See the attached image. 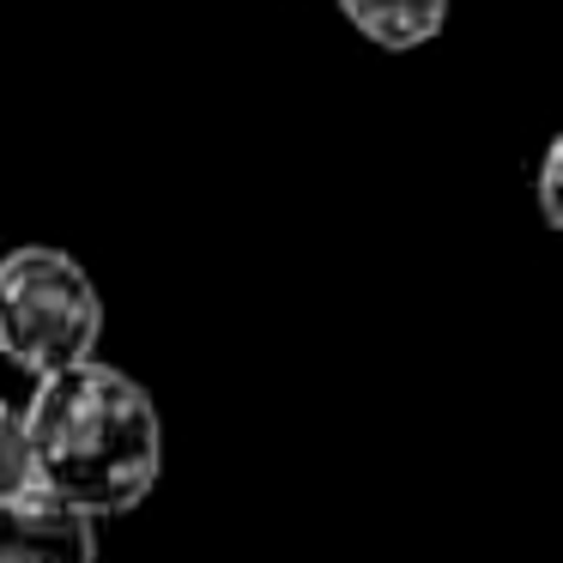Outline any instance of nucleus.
Masks as SVG:
<instances>
[{
	"label": "nucleus",
	"instance_id": "obj_4",
	"mask_svg": "<svg viewBox=\"0 0 563 563\" xmlns=\"http://www.w3.org/2000/svg\"><path fill=\"white\" fill-rule=\"evenodd\" d=\"M340 13L352 19L376 49L412 55L449 25V0H340Z\"/></svg>",
	"mask_w": 563,
	"mask_h": 563
},
{
	"label": "nucleus",
	"instance_id": "obj_3",
	"mask_svg": "<svg viewBox=\"0 0 563 563\" xmlns=\"http://www.w3.org/2000/svg\"><path fill=\"white\" fill-rule=\"evenodd\" d=\"M0 563H98V521L49 490L0 497Z\"/></svg>",
	"mask_w": 563,
	"mask_h": 563
},
{
	"label": "nucleus",
	"instance_id": "obj_1",
	"mask_svg": "<svg viewBox=\"0 0 563 563\" xmlns=\"http://www.w3.org/2000/svg\"><path fill=\"white\" fill-rule=\"evenodd\" d=\"M19 418H25L31 485L91 521L140 509L158 485L164 424L152 394L128 369L86 357L55 376H37Z\"/></svg>",
	"mask_w": 563,
	"mask_h": 563
},
{
	"label": "nucleus",
	"instance_id": "obj_5",
	"mask_svg": "<svg viewBox=\"0 0 563 563\" xmlns=\"http://www.w3.org/2000/svg\"><path fill=\"white\" fill-rule=\"evenodd\" d=\"M31 490V449H25V418L13 400H0V497Z\"/></svg>",
	"mask_w": 563,
	"mask_h": 563
},
{
	"label": "nucleus",
	"instance_id": "obj_6",
	"mask_svg": "<svg viewBox=\"0 0 563 563\" xmlns=\"http://www.w3.org/2000/svg\"><path fill=\"white\" fill-rule=\"evenodd\" d=\"M558 164H563V140H551L545 164H539V212H545V224H563V212H558Z\"/></svg>",
	"mask_w": 563,
	"mask_h": 563
},
{
	"label": "nucleus",
	"instance_id": "obj_2",
	"mask_svg": "<svg viewBox=\"0 0 563 563\" xmlns=\"http://www.w3.org/2000/svg\"><path fill=\"white\" fill-rule=\"evenodd\" d=\"M103 340V297L67 249L25 243L0 255V357L25 376L86 364Z\"/></svg>",
	"mask_w": 563,
	"mask_h": 563
}]
</instances>
